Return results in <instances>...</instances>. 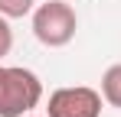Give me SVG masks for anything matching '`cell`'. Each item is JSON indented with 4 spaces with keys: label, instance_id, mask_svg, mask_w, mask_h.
<instances>
[{
    "label": "cell",
    "instance_id": "cell-4",
    "mask_svg": "<svg viewBox=\"0 0 121 117\" xmlns=\"http://www.w3.org/2000/svg\"><path fill=\"white\" fill-rule=\"evenodd\" d=\"M101 98L111 107H121V62L105 68V75H101Z\"/></svg>",
    "mask_w": 121,
    "mask_h": 117
},
{
    "label": "cell",
    "instance_id": "cell-7",
    "mask_svg": "<svg viewBox=\"0 0 121 117\" xmlns=\"http://www.w3.org/2000/svg\"><path fill=\"white\" fill-rule=\"evenodd\" d=\"M23 117H30V114H23Z\"/></svg>",
    "mask_w": 121,
    "mask_h": 117
},
{
    "label": "cell",
    "instance_id": "cell-2",
    "mask_svg": "<svg viewBox=\"0 0 121 117\" xmlns=\"http://www.w3.org/2000/svg\"><path fill=\"white\" fill-rule=\"evenodd\" d=\"M75 29H79V16L65 0H49L33 10V36L49 49L69 46Z\"/></svg>",
    "mask_w": 121,
    "mask_h": 117
},
{
    "label": "cell",
    "instance_id": "cell-5",
    "mask_svg": "<svg viewBox=\"0 0 121 117\" xmlns=\"http://www.w3.org/2000/svg\"><path fill=\"white\" fill-rule=\"evenodd\" d=\"M33 3H36V0H0V16H7V20L26 16V13H33V10H36Z\"/></svg>",
    "mask_w": 121,
    "mask_h": 117
},
{
    "label": "cell",
    "instance_id": "cell-1",
    "mask_svg": "<svg viewBox=\"0 0 121 117\" xmlns=\"http://www.w3.org/2000/svg\"><path fill=\"white\" fill-rule=\"evenodd\" d=\"M43 101V81L20 65H0V117H23Z\"/></svg>",
    "mask_w": 121,
    "mask_h": 117
},
{
    "label": "cell",
    "instance_id": "cell-6",
    "mask_svg": "<svg viewBox=\"0 0 121 117\" xmlns=\"http://www.w3.org/2000/svg\"><path fill=\"white\" fill-rule=\"evenodd\" d=\"M10 49H13V29H10L7 16H0V58L10 55Z\"/></svg>",
    "mask_w": 121,
    "mask_h": 117
},
{
    "label": "cell",
    "instance_id": "cell-3",
    "mask_svg": "<svg viewBox=\"0 0 121 117\" xmlns=\"http://www.w3.org/2000/svg\"><path fill=\"white\" fill-rule=\"evenodd\" d=\"M46 114L49 117H98L101 114V94L95 88H85V85L59 88V91L49 94Z\"/></svg>",
    "mask_w": 121,
    "mask_h": 117
}]
</instances>
